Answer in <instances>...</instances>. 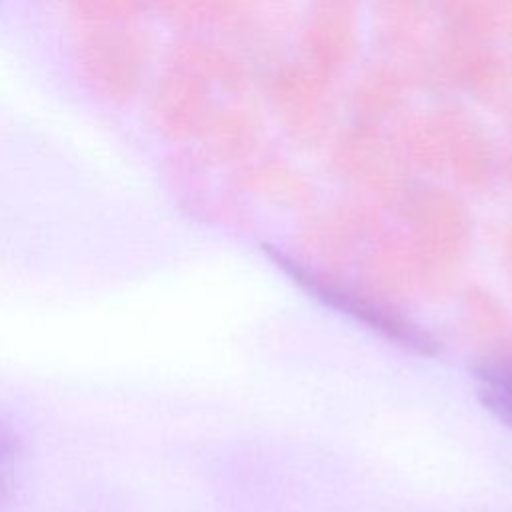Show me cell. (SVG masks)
<instances>
[{
  "mask_svg": "<svg viewBox=\"0 0 512 512\" xmlns=\"http://www.w3.org/2000/svg\"><path fill=\"white\" fill-rule=\"evenodd\" d=\"M406 92V74L398 64H374L352 90V110L360 124H376L394 112Z\"/></svg>",
  "mask_w": 512,
  "mask_h": 512,
  "instance_id": "4",
  "label": "cell"
},
{
  "mask_svg": "<svg viewBox=\"0 0 512 512\" xmlns=\"http://www.w3.org/2000/svg\"><path fill=\"white\" fill-rule=\"evenodd\" d=\"M262 248L278 270H282L294 284H298L306 294H310V298L318 300L326 308H332L338 314L348 316L356 324L366 326L368 330L384 336L386 340L394 342L396 346H402L404 350H410L420 356L436 354V350H438L436 340L428 332H424L418 324H414L412 320L404 318L402 314H398L378 302L364 298L362 294H358L346 286H340V284L320 276L318 272L310 270L308 266H304L302 262L288 256L286 252H282L276 246L266 244Z\"/></svg>",
  "mask_w": 512,
  "mask_h": 512,
  "instance_id": "1",
  "label": "cell"
},
{
  "mask_svg": "<svg viewBox=\"0 0 512 512\" xmlns=\"http://www.w3.org/2000/svg\"><path fill=\"white\" fill-rule=\"evenodd\" d=\"M398 136H402L404 144L420 158L436 160L446 154L444 132L436 114L414 112L400 122Z\"/></svg>",
  "mask_w": 512,
  "mask_h": 512,
  "instance_id": "11",
  "label": "cell"
},
{
  "mask_svg": "<svg viewBox=\"0 0 512 512\" xmlns=\"http://www.w3.org/2000/svg\"><path fill=\"white\" fill-rule=\"evenodd\" d=\"M306 48L310 62L330 76L350 64L358 50L356 0H314Z\"/></svg>",
  "mask_w": 512,
  "mask_h": 512,
  "instance_id": "3",
  "label": "cell"
},
{
  "mask_svg": "<svg viewBox=\"0 0 512 512\" xmlns=\"http://www.w3.org/2000/svg\"><path fill=\"white\" fill-rule=\"evenodd\" d=\"M474 384L482 406L512 430V358H486L474 364Z\"/></svg>",
  "mask_w": 512,
  "mask_h": 512,
  "instance_id": "9",
  "label": "cell"
},
{
  "mask_svg": "<svg viewBox=\"0 0 512 512\" xmlns=\"http://www.w3.org/2000/svg\"><path fill=\"white\" fill-rule=\"evenodd\" d=\"M22 458V442L16 430L0 420V512L10 504Z\"/></svg>",
  "mask_w": 512,
  "mask_h": 512,
  "instance_id": "12",
  "label": "cell"
},
{
  "mask_svg": "<svg viewBox=\"0 0 512 512\" xmlns=\"http://www.w3.org/2000/svg\"><path fill=\"white\" fill-rule=\"evenodd\" d=\"M376 16L382 34L400 46L412 44L422 24V10L418 0H378Z\"/></svg>",
  "mask_w": 512,
  "mask_h": 512,
  "instance_id": "10",
  "label": "cell"
},
{
  "mask_svg": "<svg viewBox=\"0 0 512 512\" xmlns=\"http://www.w3.org/2000/svg\"><path fill=\"white\" fill-rule=\"evenodd\" d=\"M268 94L280 124L290 136L314 140L330 128L334 114L330 74L310 60L280 66L270 78Z\"/></svg>",
  "mask_w": 512,
  "mask_h": 512,
  "instance_id": "2",
  "label": "cell"
},
{
  "mask_svg": "<svg viewBox=\"0 0 512 512\" xmlns=\"http://www.w3.org/2000/svg\"><path fill=\"white\" fill-rule=\"evenodd\" d=\"M442 132L446 154L466 168H478L488 158V134L480 122L462 108H444L436 112Z\"/></svg>",
  "mask_w": 512,
  "mask_h": 512,
  "instance_id": "6",
  "label": "cell"
},
{
  "mask_svg": "<svg viewBox=\"0 0 512 512\" xmlns=\"http://www.w3.org/2000/svg\"><path fill=\"white\" fill-rule=\"evenodd\" d=\"M452 32L468 38L506 36L512 0H440Z\"/></svg>",
  "mask_w": 512,
  "mask_h": 512,
  "instance_id": "5",
  "label": "cell"
},
{
  "mask_svg": "<svg viewBox=\"0 0 512 512\" xmlns=\"http://www.w3.org/2000/svg\"><path fill=\"white\" fill-rule=\"evenodd\" d=\"M214 6L230 24L262 38L290 24L288 0H214Z\"/></svg>",
  "mask_w": 512,
  "mask_h": 512,
  "instance_id": "7",
  "label": "cell"
},
{
  "mask_svg": "<svg viewBox=\"0 0 512 512\" xmlns=\"http://www.w3.org/2000/svg\"><path fill=\"white\" fill-rule=\"evenodd\" d=\"M466 88L496 112L512 108V56L484 50L466 80Z\"/></svg>",
  "mask_w": 512,
  "mask_h": 512,
  "instance_id": "8",
  "label": "cell"
},
{
  "mask_svg": "<svg viewBox=\"0 0 512 512\" xmlns=\"http://www.w3.org/2000/svg\"><path fill=\"white\" fill-rule=\"evenodd\" d=\"M214 140L228 152H244L248 150L256 136H258V126L254 124L252 116L240 110L226 112L212 130Z\"/></svg>",
  "mask_w": 512,
  "mask_h": 512,
  "instance_id": "13",
  "label": "cell"
}]
</instances>
